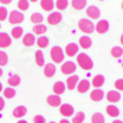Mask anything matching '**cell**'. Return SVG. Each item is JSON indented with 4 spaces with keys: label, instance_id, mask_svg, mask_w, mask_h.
Masks as SVG:
<instances>
[{
    "label": "cell",
    "instance_id": "obj_46",
    "mask_svg": "<svg viewBox=\"0 0 123 123\" xmlns=\"http://www.w3.org/2000/svg\"><path fill=\"white\" fill-rule=\"evenodd\" d=\"M18 123H28L26 120H20V121H18Z\"/></svg>",
    "mask_w": 123,
    "mask_h": 123
},
{
    "label": "cell",
    "instance_id": "obj_14",
    "mask_svg": "<svg viewBox=\"0 0 123 123\" xmlns=\"http://www.w3.org/2000/svg\"><path fill=\"white\" fill-rule=\"evenodd\" d=\"M47 102H48L49 105L51 106H59L61 105V99L59 95H55V94H51L49 95L48 98H47Z\"/></svg>",
    "mask_w": 123,
    "mask_h": 123
},
{
    "label": "cell",
    "instance_id": "obj_39",
    "mask_svg": "<svg viewBox=\"0 0 123 123\" xmlns=\"http://www.w3.org/2000/svg\"><path fill=\"white\" fill-rule=\"evenodd\" d=\"M8 17V10L5 7H0V21L6 20Z\"/></svg>",
    "mask_w": 123,
    "mask_h": 123
},
{
    "label": "cell",
    "instance_id": "obj_22",
    "mask_svg": "<svg viewBox=\"0 0 123 123\" xmlns=\"http://www.w3.org/2000/svg\"><path fill=\"white\" fill-rule=\"evenodd\" d=\"M104 81H105V79H104V77H103L102 74H98L93 78V80H92V86H94V88H97V89L98 88H101V86H103Z\"/></svg>",
    "mask_w": 123,
    "mask_h": 123
},
{
    "label": "cell",
    "instance_id": "obj_13",
    "mask_svg": "<svg viewBox=\"0 0 123 123\" xmlns=\"http://www.w3.org/2000/svg\"><path fill=\"white\" fill-rule=\"evenodd\" d=\"M67 88H68L70 91L73 90L75 86H78V83H79V77L78 75H71V77H69L67 79Z\"/></svg>",
    "mask_w": 123,
    "mask_h": 123
},
{
    "label": "cell",
    "instance_id": "obj_50",
    "mask_svg": "<svg viewBox=\"0 0 123 123\" xmlns=\"http://www.w3.org/2000/svg\"><path fill=\"white\" fill-rule=\"evenodd\" d=\"M31 2H36V1H38V0H30Z\"/></svg>",
    "mask_w": 123,
    "mask_h": 123
},
{
    "label": "cell",
    "instance_id": "obj_16",
    "mask_svg": "<svg viewBox=\"0 0 123 123\" xmlns=\"http://www.w3.org/2000/svg\"><path fill=\"white\" fill-rule=\"evenodd\" d=\"M89 88H90V82L86 80V79L81 80L77 86V89H78V91H79V93H86V92L89 90Z\"/></svg>",
    "mask_w": 123,
    "mask_h": 123
},
{
    "label": "cell",
    "instance_id": "obj_30",
    "mask_svg": "<svg viewBox=\"0 0 123 123\" xmlns=\"http://www.w3.org/2000/svg\"><path fill=\"white\" fill-rule=\"evenodd\" d=\"M22 34H23V29L21 28V27H14V28L11 30V36H12V38H14V39L21 38Z\"/></svg>",
    "mask_w": 123,
    "mask_h": 123
},
{
    "label": "cell",
    "instance_id": "obj_44",
    "mask_svg": "<svg viewBox=\"0 0 123 123\" xmlns=\"http://www.w3.org/2000/svg\"><path fill=\"white\" fill-rule=\"evenodd\" d=\"M59 123H71V122H70L69 120H67V119H63V120H61Z\"/></svg>",
    "mask_w": 123,
    "mask_h": 123
},
{
    "label": "cell",
    "instance_id": "obj_23",
    "mask_svg": "<svg viewBox=\"0 0 123 123\" xmlns=\"http://www.w3.org/2000/svg\"><path fill=\"white\" fill-rule=\"evenodd\" d=\"M106 113L112 117H119V114H120V110L117 109L115 105H112L111 104V105L106 106Z\"/></svg>",
    "mask_w": 123,
    "mask_h": 123
},
{
    "label": "cell",
    "instance_id": "obj_29",
    "mask_svg": "<svg viewBox=\"0 0 123 123\" xmlns=\"http://www.w3.org/2000/svg\"><path fill=\"white\" fill-rule=\"evenodd\" d=\"M20 83V77L18 74H13L8 79V84L11 86H17Z\"/></svg>",
    "mask_w": 123,
    "mask_h": 123
},
{
    "label": "cell",
    "instance_id": "obj_33",
    "mask_svg": "<svg viewBox=\"0 0 123 123\" xmlns=\"http://www.w3.org/2000/svg\"><path fill=\"white\" fill-rule=\"evenodd\" d=\"M84 119H86L84 113L83 112H78L77 114L73 117V119H72V123H83Z\"/></svg>",
    "mask_w": 123,
    "mask_h": 123
},
{
    "label": "cell",
    "instance_id": "obj_27",
    "mask_svg": "<svg viewBox=\"0 0 123 123\" xmlns=\"http://www.w3.org/2000/svg\"><path fill=\"white\" fill-rule=\"evenodd\" d=\"M86 6V0H72V7L77 10H82Z\"/></svg>",
    "mask_w": 123,
    "mask_h": 123
},
{
    "label": "cell",
    "instance_id": "obj_11",
    "mask_svg": "<svg viewBox=\"0 0 123 123\" xmlns=\"http://www.w3.org/2000/svg\"><path fill=\"white\" fill-rule=\"evenodd\" d=\"M90 98H91V100L94 101V102H100L103 98H104V92L101 89H95L91 92Z\"/></svg>",
    "mask_w": 123,
    "mask_h": 123
},
{
    "label": "cell",
    "instance_id": "obj_28",
    "mask_svg": "<svg viewBox=\"0 0 123 123\" xmlns=\"http://www.w3.org/2000/svg\"><path fill=\"white\" fill-rule=\"evenodd\" d=\"M111 55L115 59H119L120 57L123 55V49L121 47H113L111 49Z\"/></svg>",
    "mask_w": 123,
    "mask_h": 123
},
{
    "label": "cell",
    "instance_id": "obj_20",
    "mask_svg": "<svg viewBox=\"0 0 123 123\" xmlns=\"http://www.w3.org/2000/svg\"><path fill=\"white\" fill-rule=\"evenodd\" d=\"M12 114L14 117H22L27 114V108L25 105H19L17 108H14L12 111Z\"/></svg>",
    "mask_w": 123,
    "mask_h": 123
},
{
    "label": "cell",
    "instance_id": "obj_10",
    "mask_svg": "<svg viewBox=\"0 0 123 123\" xmlns=\"http://www.w3.org/2000/svg\"><path fill=\"white\" fill-rule=\"evenodd\" d=\"M121 99V94L115 90H112V91H109L106 93V100L111 103H117L119 102Z\"/></svg>",
    "mask_w": 123,
    "mask_h": 123
},
{
    "label": "cell",
    "instance_id": "obj_40",
    "mask_svg": "<svg viewBox=\"0 0 123 123\" xmlns=\"http://www.w3.org/2000/svg\"><path fill=\"white\" fill-rule=\"evenodd\" d=\"M114 86L119 91H123V79H117L114 82Z\"/></svg>",
    "mask_w": 123,
    "mask_h": 123
},
{
    "label": "cell",
    "instance_id": "obj_45",
    "mask_svg": "<svg viewBox=\"0 0 123 123\" xmlns=\"http://www.w3.org/2000/svg\"><path fill=\"white\" fill-rule=\"evenodd\" d=\"M112 123H123V122H122V121H121V120H114V121H113V122H112Z\"/></svg>",
    "mask_w": 123,
    "mask_h": 123
},
{
    "label": "cell",
    "instance_id": "obj_6",
    "mask_svg": "<svg viewBox=\"0 0 123 123\" xmlns=\"http://www.w3.org/2000/svg\"><path fill=\"white\" fill-rule=\"evenodd\" d=\"M60 113L63 117H69L74 113V108L71 104H69V103H64V104L60 105Z\"/></svg>",
    "mask_w": 123,
    "mask_h": 123
},
{
    "label": "cell",
    "instance_id": "obj_2",
    "mask_svg": "<svg viewBox=\"0 0 123 123\" xmlns=\"http://www.w3.org/2000/svg\"><path fill=\"white\" fill-rule=\"evenodd\" d=\"M50 57L53 60V62L61 63L63 61V59H64V53H63L62 49L60 47L55 46L53 48H51V50H50Z\"/></svg>",
    "mask_w": 123,
    "mask_h": 123
},
{
    "label": "cell",
    "instance_id": "obj_1",
    "mask_svg": "<svg viewBox=\"0 0 123 123\" xmlns=\"http://www.w3.org/2000/svg\"><path fill=\"white\" fill-rule=\"evenodd\" d=\"M77 62L83 70H91L93 68V61L92 59L86 53H80L77 57Z\"/></svg>",
    "mask_w": 123,
    "mask_h": 123
},
{
    "label": "cell",
    "instance_id": "obj_12",
    "mask_svg": "<svg viewBox=\"0 0 123 123\" xmlns=\"http://www.w3.org/2000/svg\"><path fill=\"white\" fill-rule=\"evenodd\" d=\"M79 51V46L77 43H69L68 46L66 47V53L69 57H73Z\"/></svg>",
    "mask_w": 123,
    "mask_h": 123
},
{
    "label": "cell",
    "instance_id": "obj_25",
    "mask_svg": "<svg viewBox=\"0 0 123 123\" xmlns=\"http://www.w3.org/2000/svg\"><path fill=\"white\" fill-rule=\"evenodd\" d=\"M34 58H36V63H37L39 67H43V66H44V55H43V52L42 51H40V50L36 51Z\"/></svg>",
    "mask_w": 123,
    "mask_h": 123
},
{
    "label": "cell",
    "instance_id": "obj_42",
    "mask_svg": "<svg viewBox=\"0 0 123 123\" xmlns=\"http://www.w3.org/2000/svg\"><path fill=\"white\" fill-rule=\"evenodd\" d=\"M3 108H5V100H3L2 98L0 97V111H1Z\"/></svg>",
    "mask_w": 123,
    "mask_h": 123
},
{
    "label": "cell",
    "instance_id": "obj_55",
    "mask_svg": "<svg viewBox=\"0 0 123 123\" xmlns=\"http://www.w3.org/2000/svg\"><path fill=\"white\" fill-rule=\"evenodd\" d=\"M101 1H102V0H101Z\"/></svg>",
    "mask_w": 123,
    "mask_h": 123
},
{
    "label": "cell",
    "instance_id": "obj_35",
    "mask_svg": "<svg viewBox=\"0 0 123 123\" xmlns=\"http://www.w3.org/2000/svg\"><path fill=\"white\" fill-rule=\"evenodd\" d=\"M14 95H16V91L12 88H7V89L3 90V97L7 98V99H12Z\"/></svg>",
    "mask_w": 123,
    "mask_h": 123
},
{
    "label": "cell",
    "instance_id": "obj_18",
    "mask_svg": "<svg viewBox=\"0 0 123 123\" xmlns=\"http://www.w3.org/2000/svg\"><path fill=\"white\" fill-rule=\"evenodd\" d=\"M95 29L99 33H105L109 30V22L106 20H100L95 26Z\"/></svg>",
    "mask_w": 123,
    "mask_h": 123
},
{
    "label": "cell",
    "instance_id": "obj_8",
    "mask_svg": "<svg viewBox=\"0 0 123 123\" xmlns=\"http://www.w3.org/2000/svg\"><path fill=\"white\" fill-rule=\"evenodd\" d=\"M11 44V38L6 32H0V48H8Z\"/></svg>",
    "mask_w": 123,
    "mask_h": 123
},
{
    "label": "cell",
    "instance_id": "obj_49",
    "mask_svg": "<svg viewBox=\"0 0 123 123\" xmlns=\"http://www.w3.org/2000/svg\"><path fill=\"white\" fill-rule=\"evenodd\" d=\"M2 88H3V86H2V84H1V82H0V92L2 91Z\"/></svg>",
    "mask_w": 123,
    "mask_h": 123
},
{
    "label": "cell",
    "instance_id": "obj_53",
    "mask_svg": "<svg viewBox=\"0 0 123 123\" xmlns=\"http://www.w3.org/2000/svg\"><path fill=\"white\" fill-rule=\"evenodd\" d=\"M122 67H123V60H122Z\"/></svg>",
    "mask_w": 123,
    "mask_h": 123
},
{
    "label": "cell",
    "instance_id": "obj_21",
    "mask_svg": "<svg viewBox=\"0 0 123 123\" xmlns=\"http://www.w3.org/2000/svg\"><path fill=\"white\" fill-rule=\"evenodd\" d=\"M79 43H80V47L82 49H89L92 46V40L88 36H83L79 39Z\"/></svg>",
    "mask_w": 123,
    "mask_h": 123
},
{
    "label": "cell",
    "instance_id": "obj_15",
    "mask_svg": "<svg viewBox=\"0 0 123 123\" xmlns=\"http://www.w3.org/2000/svg\"><path fill=\"white\" fill-rule=\"evenodd\" d=\"M55 66H53L52 63H47L44 66V69H43V73L44 75L48 78H52L53 75L55 74Z\"/></svg>",
    "mask_w": 123,
    "mask_h": 123
},
{
    "label": "cell",
    "instance_id": "obj_54",
    "mask_svg": "<svg viewBox=\"0 0 123 123\" xmlns=\"http://www.w3.org/2000/svg\"><path fill=\"white\" fill-rule=\"evenodd\" d=\"M0 28H1V25H0Z\"/></svg>",
    "mask_w": 123,
    "mask_h": 123
},
{
    "label": "cell",
    "instance_id": "obj_26",
    "mask_svg": "<svg viewBox=\"0 0 123 123\" xmlns=\"http://www.w3.org/2000/svg\"><path fill=\"white\" fill-rule=\"evenodd\" d=\"M30 20H31V22H33L34 25H41V22L43 21V16L41 13H39V12H34V13L31 14Z\"/></svg>",
    "mask_w": 123,
    "mask_h": 123
},
{
    "label": "cell",
    "instance_id": "obj_19",
    "mask_svg": "<svg viewBox=\"0 0 123 123\" xmlns=\"http://www.w3.org/2000/svg\"><path fill=\"white\" fill-rule=\"evenodd\" d=\"M36 42V37L32 33H27L25 34V37L22 39V43L26 47H32Z\"/></svg>",
    "mask_w": 123,
    "mask_h": 123
},
{
    "label": "cell",
    "instance_id": "obj_4",
    "mask_svg": "<svg viewBox=\"0 0 123 123\" xmlns=\"http://www.w3.org/2000/svg\"><path fill=\"white\" fill-rule=\"evenodd\" d=\"M25 19V16L18 10H12L9 14V22L11 25H19Z\"/></svg>",
    "mask_w": 123,
    "mask_h": 123
},
{
    "label": "cell",
    "instance_id": "obj_41",
    "mask_svg": "<svg viewBox=\"0 0 123 123\" xmlns=\"http://www.w3.org/2000/svg\"><path fill=\"white\" fill-rule=\"evenodd\" d=\"M33 123H46V119L42 115H36L33 117Z\"/></svg>",
    "mask_w": 123,
    "mask_h": 123
},
{
    "label": "cell",
    "instance_id": "obj_34",
    "mask_svg": "<svg viewBox=\"0 0 123 123\" xmlns=\"http://www.w3.org/2000/svg\"><path fill=\"white\" fill-rule=\"evenodd\" d=\"M47 31V27L44 25H37L33 27V32L36 34H43Z\"/></svg>",
    "mask_w": 123,
    "mask_h": 123
},
{
    "label": "cell",
    "instance_id": "obj_38",
    "mask_svg": "<svg viewBox=\"0 0 123 123\" xmlns=\"http://www.w3.org/2000/svg\"><path fill=\"white\" fill-rule=\"evenodd\" d=\"M68 0H58L57 3H55V6L59 10H64V9L68 7Z\"/></svg>",
    "mask_w": 123,
    "mask_h": 123
},
{
    "label": "cell",
    "instance_id": "obj_9",
    "mask_svg": "<svg viewBox=\"0 0 123 123\" xmlns=\"http://www.w3.org/2000/svg\"><path fill=\"white\" fill-rule=\"evenodd\" d=\"M86 14H88V17H90L91 19H98V18H100V9L98 8L95 6H90L89 8L86 9Z\"/></svg>",
    "mask_w": 123,
    "mask_h": 123
},
{
    "label": "cell",
    "instance_id": "obj_3",
    "mask_svg": "<svg viewBox=\"0 0 123 123\" xmlns=\"http://www.w3.org/2000/svg\"><path fill=\"white\" fill-rule=\"evenodd\" d=\"M78 26H79V29H80L82 32L84 33H92V32L94 31V25L89 21L88 19H81L78 23Z\"/></svg>",
    "mask_w": 123,
    "mask_h": 123
},
{
    "label": "cell",
    "instance_id": "obj_37",
    "mask_svg": "<svg viewBox=\"0 0 123 123\" xmlns=\"http://www.w3.org/2000/svg\"><path fill=\"white\" fill-rule=\"evenodd\" d=\"M8 63V55L5 51H0V67L6 66Z\"/></svg>",
    "mask_w": 123,
    "mask_h": 123
},
{
    "label": "cell",
    "instance_id": "obj_32",
    "mask_svg": "<svg viewBox=\"0 0 123 123\" xmlns=\"http://www.w3.org/2000/svg\"><path fill=\"white\" fill-rule=\"evenodd\" d=\"M37 44L39 48H47L49 46V39L47 37H40L37 40Z\"/></svg>",
    "mask_w": 123,
    "mask_h": 123
},
{
    "label": "cell",
    "instance_id": "obj_31",
    "mask_svg": "<svg viewBox=\"0 0 123 123\" xmlns=\"http://www.w3.org/2000/svg\"><path fill=\"white\" fill-rule=\"evenodd\" d=\"M91 122L92 123H104V117H103V114H101L100 112H97V113H94V114L92 115Z\"/></svg>",
    "mask_w": 123,
    "mask_h": 123
},
{
    "label": "cell",
    "instance_id": "obj_5",
    "mask_svg": "<svg viewBox=\"0 0 123 123\" xmlns=\"http://www.w3.org/2000/svg\"><path fill=\"white\" fill-rule=\"evenodd\" d=\"M75 70H77V66L72 61H67L61 67V72L63 74H71V73L75 72Z\"/></svg>",
    "mask_w": 123,
    "mask_h": 123
},
{
    "label": "cell",
    "instance_id": "obj_51",
    "mask_svg": "<svg viewBox=\"0 0 123 123\" xmlns=\"http://www.w3.org/2000/svg\"><path fill=\"white\" fill-rule=\"evenodd\" d=\"M49 123H55V121H51V122H49Z\"/></svg>",
    "mask_w": 123,
    "mask_h": 123
},
{
    "label": "cell",
    "instance_id": "obj_43",
    "mask_svg": "<svg viewBox=\"0 0 123 123\" xmlns=\"http://www.w3.org/2000/svg\"><path fill=\"white\" fill-rule=\"evenodd\" d=\"M12 0H0V2L3 3V5H8V3H10Z\"/></svg>",
    "mask_w": 123,
    "mask_h": 123
},
{
    "label": "cell",
    "instance_id": "obj_47",
    "mask_svg": "<svg viewBox=\"0 0 123 123\" xmlns=\"http://www.w3.org/2000/svg\"><path fill=\"white\" fill-rule=\"evenodd\" d=\"M2 74H3V71H2V69L0 68V77H1V75H2Z\"/></svg>",
    "mask_w": 123,
    "mask_h": 123
},
{
    "label": "cell",
    "instance_id": "obj_7",
    "mask_svg": "<svg viewBox=\"0 0 123 123\" xmlns=\"http://www.w3.org/2000/svg\"><path fill=\"white\" fill-rule=\"evenodd\" d=\"M48 23L49 25H52V26H55V25H58V23H60L61 20H62V14L60 12H52L48 16Z\"/></svg>",
    "mask_w": 123,
    "mask_h": 123
},
{
    "label": "cell",
    "instance_id": "obj_36",
    "mask_svg": "<svg viewBox=\"0 0 123 123\" xmlns=\"http://www.w3.org/2000/svg\"><path fill=\"white\" fill-rule=\"evenodd\" d=\"M18 8L20 9L21 11H26L29 8V1L28 0H19L18 1Z\"/></svg>",
    "mask_w": 123,
    "mask_h": 123
},
{
    "label": "cell",
    "instance_id": "obj_48",
    "mask_svg": "<svg viewBox=\"0 0 123 123\" xmlns=\"http://www.w3.org/2000/svg\"><path fill=\"white\" fill-rule=\"evenodd\" d=\"M121 44H122V46H123V34H122V36H121Z\"/></svg>",
    "mask_w": 123,
    "mask_h": 123
},
{
    "label": "cell",
    "instance_id": "obj_52",
    "mask_svg": "<svg viewBox=\"0 0 123 123\" xmlns=\"http://www.w3.org/2000/svg\"><path fill=\"white\" fill-rule=\"evenodd\" d=\"M122 9H123V2H122Z\"/></svg>",
    "mask_w": 123,
    "mask_h": 123
},
{
    "label": "cell",
    "instance_id": "obj_17",
    "mask_svg": "<svg viewBox=\"0 0 123 123\" xmlns=\"http://www.w3.org/2000/svg\"><path fill=\"white\" fill-rule=\"evenodd\" d=\"M64 91H66V84H64L62 81H57V82L53 84V92H55V95L62 94Z\"/></svg>",
    "mask_w": 123,
    "mask_h": 123
},
{
    "label": "cell",
    "instance_id": "obj_24",
    "mask_svg": "<svg viewBox=\"0 0 123 123\" xmlns=\"http://www.w3.org/2000/svg\"><path fill=\"white\" fill-rule=\"evenodd\" d=\"M40 6L44 11H51L53 9V0H41Z\"/></svg>",
    "mask_w": 123,
    "mask_h": 123
}]
</instances>
